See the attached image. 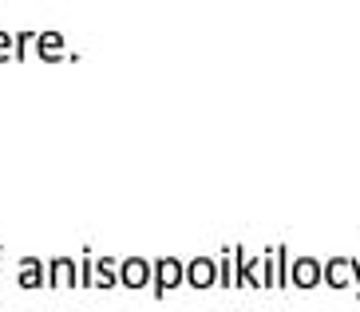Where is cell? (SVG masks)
Listing matches in <instances>:
<instances>
[{
    "label": "cell",
    "instance_id": "cell-1",
    "mask_svg": "<svg viewBox=\"0 0 360 312\" xmlns=\"http://www.w3.org/2000/svg\"><path fill=\"white\" fill-rule=\"evenodd\" d=\"M150 265H155V273H150V292H155L159 301L186 281V265H182L179 257H159V261H150Z\"/></svg>",
    "mask_w": 360,
    "mask_h": 312
},
{
    "label": "cell",
    "instance_id": "cell-2",
    "mask_svg": "<svg viewBox=\"0 0 360 312\" xmlns=\"http://www.w3.org/2000/svg\"><path fill=\"white\" fill-rule=\"evenodd\" d=\"M289 285H293V289H317V285H325V261H317V257H293Z\"/></svg>",
    "mask_w": 360,
    "mask_h": 312
},
{
    "label": "cell",
    "instance_id": "cell-3",
    "mask_svg": "<svg viewBox=\"0 0 360 312\" xmlns=\"http://www.w3.org/2000/svg\"><path fill=\"white\" fill-rule=\"evenodd\" d=\"M150 273H155V265H150L147 257H127V261H119V285L123 289H147L150 285Z\"/></svg>",
    "mask_w": 360,
    "mask_h": 312
},
{
    "label": "cell",
    "instance_id": "cell-4",
    "mask_svg": "<svg viewBox=\"0 0 360 312\" xmlns=\"http://www.w3.org/2000/svg\"><path fill=\"white\" fill-rule=\"evenodd\" d=\"M48 289H79V265L72 257L48 261Z\"/></svg>",
    "mask_w": 360,
    "mask_h": 312
},
{
    "label": "cell",
    "instance_id": "cell-5",
    "mask_svg": "<svg viewBox=\"0 0 360 312\" xmlns=\"http://www.w3.org/2000/svg\"><path fill=\"white\" fill-rule=\"evenodd\" d=\"M186 285H191V289H214V285H218V261L214 257H191L186 261Z\"/></svg>",
    "mask_w": 360,
    "mask_h": 312
},
{
    "label": "cell",
    "instance_id": "cell-6",
    "mask_svg": "<svg viewBox=\"0 0 360 312\" xmlns=\"http://www.w3.org/2000/svg\"><path fill=\"white\" fill-rule=\"evenodd\" d=\"M356 281V261L352 257H328L325 261V285L328 289H345Z\"/></svg>",
    "mask_w": 360,
    "mask_h": 312
},
{
    "label": "cell",
    "instance_id": "cell-7",
    "mask_svg": "<svg viewBox=\"0 0 360 312\" xmlns=\"http://www.w3.org/2000/svg\"><path fill=\"white\" fill-rule=\"evenodd\" d=\"M16 285L20 289H44L48 285V265L40 257H24L20 269H16Z\"/></svg>",
    "mask_w": 360,
    "mask_h": 312
},
{
    "label": "cell",
    "instance_id": "cell-8",
    "mask_svg": "<svg viewBox=\"0 0 360 312\" xmlns=\"http://www.w3.org/2000/svg\"><path fill=\"white\" fill-rule=\"evenodd\" d=\"M36 56H40L44 63L68 60V56H64V32H56V28H44L40 36H36Z\"/></svg>",
    "mask_w": 360,
    "mask_h": 312
},
{
    "label": "cell",
    "instance_id": "cell-9",
    "mask_svg": "<svg viewBox=\"0 0 360 312\" xmlns=\"http://www.w3.org/2000/svg\"><path fill=\"white\" fill-rule=\"evenodd\" d=\"M115 285H119V261L99 257L96 261V289H115Z\"/></svg>",
    "mask_w": 360,
    "mask_h": 312
},
{
    "label": "cell",
    "instance_id": "cell-10",
    "mask_svg": "<svg viewBox=\"0 0 360 312\" xmlns=\"http://www.w3.org/2000/svg\"><path fill=\"white\" fill-rule=\"evenodd\" d=\"M218 285L222 289H238V269H233V245H226L218 257Z\"/></svg>",
    "mask_w": 360,
    "mask_h": 312
},
{
    "label": "cell",
    "instance_id": "cell-11",
    "mask_svg": "<svg viewBox=\"0 0 360 312\" xmlns=\"http://www.w3.org/2000/svg\"><path fill=\"white\" fill-rule=\"evenodd\" d=\"M274 249H277V289H289V269H293L289 245H274Z\"/></svg>",
    "mask_w": 360,
    "mask_h": 312
},
{
    "label": "cell",
    "instance_id": "cell-12",
    "mask_svg": "<svg viewBox=\"0 0 360 312\" xmlns=\"http://www.w3.org/2000/svg\"><path fill=\"white\" fill-rule=\"evenodd\" d=\"M79 289H96V257H91V249H84V261H79Z\"/></svg>",
    "mask_w": 360,
    "mask_h": 312
},
{
    "label": "cell",
    "instance_id": "cell-13",
    "mask_svg": "<svg viewBox=\"0 0 360 312\" xmlns=\"http://www.w3.org/2000/svg\"><path fill=\"white\" fill-rule=\"evenodd\" d=\"M4 60H16V36L0 28V63Z\"/></svg>",
    "mask_w": 360,
    "mask_h": 312
},
{
    "label": "cell",
    "instance_id": "cell-14",
    "mask_svg": "<svg viewBox=\"0 0 360 312\" xmlns=\"http://www.w3.org/2000/svg\"><path fill=\"white\" fill-rule=\"evenodd\" d=\"M36 36H40L36 28H24V32H16V60H24V52H28V44H36Z\"/></svg>",
    "mask_w": 360,
    "mask_h": 312
},
{
    "label": "cell",
    "instance_id": "cell-15",
    "mask_svg": "<svg viewBox=\"0 0 360 312\" xmlns=\"http://www.w3.org/2000/svg\"><path fill=\"white\" fill-rule=\"evenodd\" d=\"M0 257H4V245H0Z\"/></svg>",
    "mask_w": 360,
    "mask_h": 312
}]
</instances>
